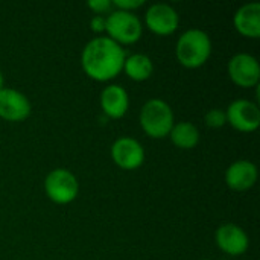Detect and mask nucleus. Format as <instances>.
Returning <instances> with one entry per match:
<instances>
[{"mask_svg":"<svg viewBox=\"0 0 260 260\" xmlns=\"http://www.w3.org/2000/svg\"><path fill=\"white\" fill-rule=\"evenodd\" d=\"M3 88H5V78H3V75L0 72V90H3Z\"/></svg>","mask_w":260,"mask_h":260,"instance_id":"obj_21","label":"nucleus"},{"mask_svg":"<svg viewBox=\"0 0 260 260\" xmlns=\"http://www.w3.org/2000/svg\"><path fill=\"white\" fill-rule=\"evenodd\" d=\"M225 123H227L225 111H222L221 108H213V110L207 111V114H206V125L209 128H221Z\"/></svg>","mask_w":260,"mask_h":260,"instance_id":"obj_17","label":"nucleus"},{"mask_svg":"<svg viewBox=\"0 0 260 260\" xmlns=\"http://www.w3.org/2000/svg\"><path fill=\"white\" fill-rule=\"evenodd\" d=\"M216 244L221 251L230 256H241L248 250L250 239L236 224H224L216 230Z\"/></svg>","mask_w":260,"mask_h":260,"instance_id":"obj_11","label":"nucleus"},{"mask_svg":"<svg viewBox=\"0 0 260 260\" xmlns=\"http://www.w3.org/2000/svg\"><path fill=\"white\" fill-rule=\"evenodd\" d=\"M105 32L117 44H133L140 40L143 26L136 14L116 9L105 18Z\"/></svg>","mask_w":260,"mask_h":260,"instance_id":"obj_4","label":"nucleus"},{"mask_svg":"<svg viewBox=\"0 0 260 260\" xmlns=\"http://www.w3.org/2000/svg\"><path fill=\"white\" fill-rule=\"evenodd\" d=\"M125 52L120 44L108 37L88 41L82 50L81 62L87 76L94 81H110L123 70Z\"/></svg>","mask_w":260,"mask_h":260,"instance_id":"obj_1","label":"nucleus"},{"mask_svg":"<svg viewBox=\"0 0 260 260\" xmlns=\"http://www.w3.org/2000/svg\"><path fill=\"white\" fill-rule=\"evenodd\" d=\"M169 137L172 143L180 149H193L200 142V131L190 122H178L174 123Z\"/></svg>","mask_w":260,"mask_h":260,"instance_id":"obj_15","label":"nucleus"},{"mask_svg":"<svg viewBox=\"0 0 260 260\" xmlns=\"http://www.w3.org/2000/svg\"><path fill=\"white\" fill-rule=\"evenodd\" d=\"M90 29L94 34H101L105 30V17L104 15H94L90 21Z\"/></svg>","mask_w":260,"mask_h":260,"instance_id":"obj_20","label":"nucleus"},{"mask_svg":"<svg viewBox=\"0 0 260 260\" xmlns=\"http://www.w3.org/2000/svg\"><path fill=\"white\" fill-rule=\"evenodd\" d=\"M229 75L232 81L239 87H257L260 79L259 61L253 55L236 53L229 61Z\"/></svg>","mask_w":260,"mask_h":260,"instance_id":"obj_7","label":"nucleus"},{"mask_svg":"<svg viewBox=\"0 0 260 260\" xmlns=\"http://www.w3.org/2000/svg\"><path fill=\"white\" fill-rule=\"evenodd\" d=\"M139 120L146 136L152 139H163L169 136L174 126V113L165 101L149 99L142 107Z\"/></svg>","mask_w":260,"mask_h":260,"instance_id":"obj_3","label":"nucleus"},{"mask_svg":"<svg viewBox=\"0 0 260 260\" xmlns=\"http://www.w3.org/2000/svg\"><path fill=\"white\" fill-rule=\"evenodd\" d=\"M113 161L125 171H134L145 161L143 146L133 137H120L111 146Z\"/></svg>","mask_w":260,"mask_h":260,"instance_id":"obj_8","label":"nucleus"},{"mask_svg":"<svg viewBox=\"0 0 260 260\" xmlns=\"http://www.w3.org/2000/svg\"><path fill=\"white\" fill-rule=\"evenodd\" d=\"M117 9H120V11H128V12H131V11H134V9H137V8H140V6H143L145 5V0H114V2H111Z\"/></svg>","mask_w":260,"mask_h":260,"instance_id":"obj_19","label":"nucleus"},{"mask_svg":"<svg viewBox=\"0 0 260 260\" xmlns=\"http://www.w3.org/2000/svg\"><path fill=\"white\" fill-rule=\"evenodd\" d=\"M87 6H88L93 12H96V15H102V14H105V12H110L113 3H111L110 0H90V2L87 3Z\"/></svg>","mask_w":260,"mask_h":260,"instance_id":"obj_18","label":"nucleus"},{"mask_svg":"<svg viewBox=\"0 0 260 260\" xmlns=\"http://www.w3.org/2000/svg\"><path fill=\"white\" fill-rule=\"evenodd\" d=\"M203 260H209V259H203Z\"/></svg>","mask_w":260,"mask_h":260,"instance_id":"obj_22","label":"nucleus"},{"mask_svg":"<svg viewBox=\"0 0 260 260\" xmlns=\"http://www.w3.org/2000/svg\"><path fill=\"white\" fill-rule=\"evenodd\" d=\"M227 122L241 133H253L260 125V110L259 107L247 99L233 101L227 111Z\"/></svg>","mask_w":260,"mask_h":260,"instance_id":"obj_6","label":"nucleus"},{"mask_svg":"<svg viewBox=\"0 0 260 260\" xmlns=\"http://www.w3.org/2000/svg\"><path fill=\"white\" fill-rule=\"evenodd\" d=\"M236 30L248 38L260 37V3L253 2L241 6L233 18Z\"/></svg>","mask_w":260,"mask_h":260,"instance_id":"obj_14","label":"nucleus"},{"mask_svg":"<svg viewBox=\"0 0 260 260\" xmlns=\"http://www.w3.org/2000/svg\"><path fill=\"white\" fill-rule=\"evenodd\" d=\"M177 59L187 69H197L207 62L212 55L210 37L201 29H189L180 35L175 47Z\"/></svg>","mask_w":260,"mask_h":260,"instance_id":"obj_2","label":"nucleus"},{"mask_svg":"<svg viewBox=\"0 0 260 260\" xmlns=\"http://www.w3.org/2000/svg\"><path fill=\"white\" fill-rule=\"evenodd\" d=\"M44 190L50 201L56 204L72 203L79 192V183L76 177L67 169H53L44 180Z\"/></svg>","mask_w":260,"mask_h":260,"instance_id":"obj_5","label":"nucleus"},{"mask_svg":"<svg viewBox=\"0 0 260 260\" xmlns=\"http://www.w3.org/2000/svg\"><path fill=\"white\" fill-rule=\"evenodd\" d=\"M145 23L148 29L157 35H171L177 30L180 17L178 12L166 3H154L145 14Z\"/></svg>","mask_w":260,"mask_h":260,"instance_id":"obj_9","label":"nucleus"},{"mask_svg":"<svg viewBox=\"0 0 260 260\" xmlns=\"http://www.w3.org/2000/svg\"><path fill=\"white\" fill-rule=\"evenodd\" d=\"M257 181V168L248 160H238L225 171V183L236 192L251 189Z\"/></svg>","mask_w":260,"mask_h":260,"instance_id":"obj_12","label":"nucleus"},{"mask_svg":"<svg viewBox=\"0 0 260 260\" xmlns=\"http://www.w3.org/2000/svg\"><path fill=\"white\" fill-rule=\"evenodd\" d=\"M30 114V102L29 99L14 90L3 88L0 90V117L8 122H21L27 119Z\"/></svg>","mask_w":260,"mask_h":260,"instance_id":"obj_10","label":"nucleus"},{"mask_svg":"<svg viewBox=\"0 0 260 260\" xmlns=\"http://www.w3.org/2000/svg\"><path fill=\"white\" fill-rule=\"evenodd\" d=\"M123 72L133 81H146L154 72V64L148 55L134 53V55H129L125 58Z\"/></svg>","mask_w":260,"mask_h":260,"instance_id":"obj_16","label":"nucleus"},{"mask_svg":"<svg viewBox=\"0 0 260 260\" xmlns=\"http://www.w3.org/2000/svg\"><path fill=\"white\" fill-rule=\"evenodd\" d=\"M102 111L111 119H120L125 116L129 107V98L122 85H107L101 93Z\"/></svg>","mask_w":260,"mask_h":260,"instance_id":"obj_13","label":"nucleus"}]
</instances>
